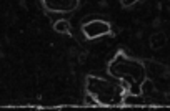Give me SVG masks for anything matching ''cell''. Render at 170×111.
I'll use <instances>...</instances> for the list:
<instances>
[{"mask_svg": "<svg viewBox=\"0 0 170 111\" xmlns=\"http://www.w3.org/2000/svg\"><path fill=\"white\" fill-rule=\"evenodd\" d=\"M165 45H167V37H165V33L157 32V33H153V35L150 37V47H152L153 50H160V48H163Z\"/></svg>", "mask_w": 170, "mask_h": 111, "instance_id": "6da1fadb", "label": "cell"}, {"mask_svg": "<svg viewBox=\"0 0 170 111\" xmlns=\"http://www.w3.org/2000/svg\"><path fill=\"white\" fill-rule=\"evenodd\" d=\"M55 32H58V33H65V35H70V23L67 20H58L57 23H55Z\"/></svg>", "mask_w": 170, "mask_h": 111, "instance_id": "7a4b0ae2", "label": "cell"}, {"mask_svg": "<svg viewBox=\"0 0 170 111\" xmlns=\"http://www.w3.org/2000/svg\"><path fill=\"white\" fill-rule=\"evenodd\" d=\"M142 91L144 93H155V88H153V83L150 81V80H147V81L142 85Z\"/></svg>", "mask_w": 170, "mask_h": 111, "instance_id": "3957f363", "label": "cell"}, {"mask_svg": "<svg viewBox=\"0 0 170 111\" xmlns=\"http://www.w3.org/2000/svg\"><path fill=\"white\" fill-rule=\"evenodd\" d=\"M87 57H88L87 51H82V53H79V55H77V63H79V65H83L85 61H87Z\"/></svg>", "mask_w": 170, "mask_h": 111, "instance_id": "277c9868", "label": "cell"}, {"mask_svg": "<svg viewBox=\"0 0 170 111\" xmlns=\"http://www.w3.org/2000/svg\"><path fill=\"white\" fill-rule=\"evenodd\" d=\"M152 27H153V28H160V27H162V18H160V17L153 18V20H152Z\"/></svg>", "mask_w": 170, "mask_h": 111, "instance_id": "5b68a950", "label": "cell"}, {"mask_svg": "<svg viewBox=\"0 0 170 111\" xmlns=\"http://www.w3.org/2000/svg\"><path fill=\"white\" fill-rule=\"evenodd\" d=\"M77 55H79V50H77V47H70V48H69V57H70V58H75Z\"/></svg>", "mask_w": 170, "mask_h": 111, "instance_id": "8992f818", "label": "cell"}, {"mask_svg": "<svg viewBox=\"0 0 170 111\" xmlns=\"http://www.w3.org/2000/svg\"><path fill=\"white\" fill-rule=\"evenodd\" d=\"M160 76H162L163 80L168 78V76H170V66H163V72L160 73Z\"/></svg>", "mask_w": 170, "mask_h": 111, "instance_id": "52a82bcc", "label": "cell"}, {"mask_svg": "<svg viewBox=\"0 0 170 111\" xmlns=\"http://www.w3.org/2000/svg\"><path fill=\"white\" fill-rule=\"evenodd\" d=\"M97 5H98V8H107L109 7V0H98Z\"/></svg>", "mask_w": 170, "mask_h": 111, "instance_id": "ba28073f", "label": "cell"}, {"mask_svg": "<svg viewBox=\"0 0 170 111\" xmlns=\"http://www.w3.org/2000/svg\"><path fill=\"white\" fill-rule=\"evenodd\" d=\"M142 37H144V30H137V32H135V38L140 40Z\"/></svg>", "mask_w": 170, "mask_h": 111, "instance_id": "9c48e42d", "label": "cell"}, {"mask_svg": "<svg viewBox=\"0 0 170 111\" xmlns=\"http://www.w3.org/2000/svg\"><path fill=\"white\" fill-rule=\"evenodd\" d=\"M163 98H165L167 101L170 100V88H168V90H167V91H163Z\"/></svg>", "mask_w": 170, "mask_h": 111, "instance_id": "30bf717a", "label": "cell"}, {"mask_svg": "<svg viewBox=\"0 0 170 111\" xmlns=\"http://www.w3.org/2000/svg\"><path fill=\"white\" fill-rule=\"evenodd\" d=\"M20 7H22V8H27V4H25V0H20Z\"/></svg>", "mask_w": 170, "mask_h": 111, "instance_id": "8fae6325", "label": "cell"}, {"mask_svg": "<svg viewBox=\"0 0 170 111\" xmlns=\"http://www.w3.org/2000/svg\"><path fill=\"white\" fill-rule=\"evenodd\" d=\"M85 103H94V100H92L90 96H87V98H85Z\"/></svg>", "mask_w": 170, "mask_h": 111, "instance_id": "7c38bea8", "label": "cell"}, {"mask_svg": "<svg viewBox=\"0 0 170 111\" xmlns=\"http://www.w3.org/2000/svg\"><path fill=\"white\" fill-rule=\"evenodd\" d=\"M162 7H163L162 2H157V8H159V10H162Z\"/></svg>", "mask_w": 170, "mask_h": 111, "instance_id": "4fadbf2b", "label": "cell"}, {"mask_svg": "<svg viewBox=\"0 0 170 111\" xmlns=\"http://www.w3.org/2000/svg\"><path fill=\"white\" fill-rule=\"evenodd\" d=\"M167 10H168V12H170V5H168V7H167Z\"/></svg>", "mask_w": 170, "mask_h": 111, "instance_id": "5bb4252c", "label": "cell"}]
</instances>
